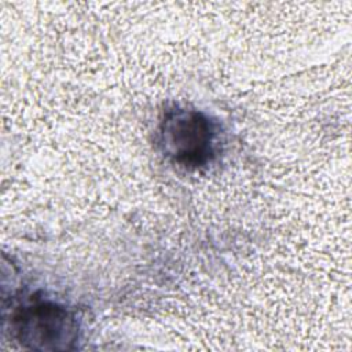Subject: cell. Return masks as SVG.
<instances>
[{"label":"cell","instance_id":"obj_1","mask_svg":"<svg viewBox=\"0 0 352 352\" xmlns=\"http://www.w3.org/2000/svg\"><path fill=\"white\" fill-rule=\"evenodd\" d=\"M78 333L74 312L50 300H32L11 316V334L25 349L72 351Z\"/></svg>","mask_w":352,"mask_h":352},{"label":"cell","instance_id":"obj_2","mask_svg":"<svg viewBox=\"0 0 352 352\" xmlns=\"http://www.w3.org/2000/svg\"><path fill=\"white\" fill-rule=\"evenodd\" d=\"M158 143L170 161L197 169L214 155L216 129L204 113L175 106L165 110L160 121Z\"/></svg>","mask_w":352,"mask_h":352}]
</instances>
